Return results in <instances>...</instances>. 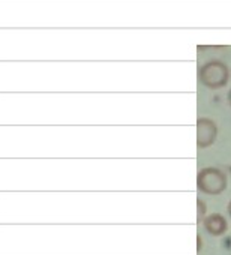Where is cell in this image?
<instances>
[{
    "label": "cell",
    "mask_w": 231,
    "mask_h": 255,
    "mask_svg": "<svg viewBox=\"0 0 231 255\" xmlns=\"http://www.w3.org/2000/svg\"><path fill=\"white\" fill-rule=\"evenodd\" d=\"M230 71L221 60H209L198 69V80L207 89H221L228 83Z\"/></svg>",
    "instance_id": "1"
},
{
    "label": "cell",
    "mask_w": 231,
    "mask_h": 255,
    "mask_svg": "<svg viewBox=\"0 0 231 255\" xmlns=\"http://www.w3.org/2000/svg\"><path fill=\"white\" fill-rule=\"evenodd\" d=\"M197 188L207 195H219L227 189V176L215 167H207L198 171Z\"/></svg>",
    "instance_id": "2"
},
{
    "label": "cell",
    "mask_w": 231,
    "mask_h": 255,
    "mask_svg": "<svg viewBox=\"0 0 231 255\" xmlns=\"http://www.w3.org/2000/svg\"><path fill=\"white\" fill-rule=\"evenodd\" d=\"M216 134H218V128L213 120L206 119V117L198 119V123H197V144H198V147L204 149V147H209L210 144H213L216 140Z\"/></svg>",
    "instance_id": "3"
},
{
    "label": "cell",
    "mask_w": 231,
    "mask_h": 255,
    "mask_svg": "<svg viewBox=\"0 0 231 255\" xmlns=\"http://www.w3.org/2000/svg\"><path fill=\"white\" fill-rule=\"evenodd\" d=\"M203 225L206 228V231L213 236V237H221L227 233L228 230V224H227V219L221 215V213H212V215H207L204 219H203Z\"/></svg>",
    "instance_id": "4"
},
{
    "label": "cell",
    "mask_w": 231,
    "mask_h": 255,
    "mask_svg": "<svg viewBox=\"0 0 231 255\" xmlns=\"http://www.w3.org/2000/svg\"><path fill=\"white\" fill-rule=\"evenodd\" d=\"M198 222L200 221H203L204 219V213H206V206H204V203L201 201V200H198Z\"/></svg>",
    "instance_id": "5"
},
{
    "label": "cell",
    "mask_w": 231,
    "mask_h": 255,
    "mask_svg": "<svg viewBox=\"0 0 231 255\" xmlns=\"http://www.w3.org/2000/svg\"><path fill=\"white\" fill-rule=\"evenodd\" d=\"M228 104H230V107H231V89H230V92H228Z\"/></svg>",
    "instance_id": "6"
},
{
    "label": "cell",
    "mask_w": 231,
    "mask_h": 255,
    "mask_svg": "<svg viewBox=\"0 0 231 255\" xmlns=\"http://www.w3.org/2000/svg\"><path fill=\"white\" fill-rule=\"evenodd\" d=\"M228 213H230V216H231V201L228 203Z\"/></svg>",
    "instance_id": "7"
}]
</instances>
